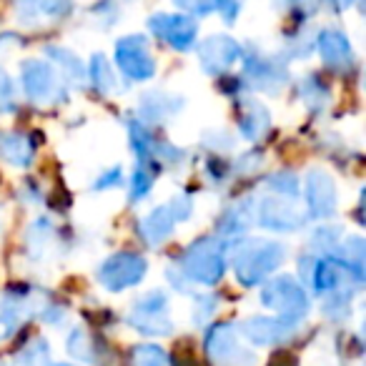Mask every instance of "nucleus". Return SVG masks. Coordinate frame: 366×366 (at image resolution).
Wrapping results in <instances>:
<instances>
[{"label":"nucleus","mask_w":366,"mask_h":366,"mask_svg":"<svg viewBox=\"0 0 366 366\" xmlns=\"http://www.w3.org/2000/svg\"><path fill=\"white\" fill-rule=\"evenodd\" d=\"M21 81L28 101L36 106H58L68 98L66 83L51 63L26 61L21 68Z\"/></svg>","instance_id":"7ed1b4c3"},{"label":"nucleus","mask_w":366,"mask_h":366,"mask_svg":"<svg viewBox=\"0 0 366 366\" xmlns=\"http://www.w3.org/2000/svg\"><path fill=\"white\" fill-rule=\"evenodd\" d=\"M173 229H176V219H173L168 206L153 209L151 214L143 216L141 224H138V234H141V239L146 241L151 249H156V246H161L166 239H171Z\"/></svg>","instance_id":"dca6fc26"},{"label":"nucleus","mask_w":366,"mask_h":366,"mask_svg":"<svg viewBox=\"0 0 366 366\" xmlns=\"http://www.w3.org/2000/svg\"><path fill=\"white\" fill-rule=\"evenodd\" d=\"M128 324L146 336H168L173 331L171 316H168V296L161 289L148 291L133 304Z\"/></svg>","instance_id":"423d86ee"},{"label":"nucleus","mask_w":366,"mask_h":366,"mask_svg":"<svg viewBox=\"0 0 366 366\" xmlns=\"http://www.w3.org/2000/svg\"><path fill=\"white\" fill-rule=\"evenodd\" d=\"M171 361V366H199L194 359H183V356H178V359H168Z\"/></svg>","instance_id":"72a5a7b5"},{"label":"nucleus","mask_w":366,"mask_h":366,"mask_svg":"<svg viewBox=\"0 0 366 366\" xmlns=\"http://www.w3.org/2000/svg\"><path fill=\"white\" fill-rule=\"evenodd\" d=\"M244 73L251 86L266 93H279V88L286 86V81H289V71H286L284 63H279L271 56H264L259 48H249L244 53Z\"/></svg>","instance_id":"9b49d317"},{"label":"nucleus","mask_w":366,"mask_h":366,"mask_svg":"<svg viewBox=\"0 0 366 366\" xmlns=\"http://www.w3.org/2000/svg\"><path fill=\"white\" fill-rule=\"evenodd\" d=\"M299 326L301 319H291V316H276V319L254 316V319L244 321L239 331L254 346H276L294 339L299 334Z\"/></svg>","instance_id":"9d476101"},{"label":"nucleus","mask_w":366,"mask_h":366,"mask_svg":"<svg viewBox=\"0 0 366 366\" xmlns=\"http://www.w3.org/2000/svg\"><path fill=\"white\" fill-rule=\"evenodd\" d=\"M148 31L171 46L173 51H191L196 46L199 26L191 16H176V13H156L148 18Z\"/></svg>","instance_id":"1a4fd4ad"},{"label":"nucleus","mask_w":366,"mask_h":366,"mask_svg":"<svg viewBox=\"0 0 366 366\" xmlns=\"http://www.w3.org/2000/svg\"><path fill=\"white\" fill-rule=\"evenodd\" d=\"M254 219L259 221V226L271 231H296L306 224V214L294 204V199L286 196H271V199H261V204H256Z\"/></svg>","instance_id":"f8f14e48"},{"label":"nucleus","mask_w":366,"mask_h":366,"mask_svg":"<svg viewBox=\"0 0 366 366\" xmlns=\"http://www.w3.org/2000/svg\"><path fill=\"white\" fill-rule=\"evenodd\" d=\"M261 304L266 309L276 311L279 316L301 319L309 311V294L296 279L279 276L274 281H266V286L261 289Z\"/></svg>","instance_id":"39448f33"},{"label":"nucleus","mask_w":366,"mask_h":366,"mask_svg":"<svg viewBox=\"0 0 366 366\" xmlns=\"http://www.w3.org/2000/svg\"><path fill=\"white\" fill-rule=\"evenodd\" d=\"M68 354L78 361H86V364H96L98 354H101V344L83 329H76L68 339Z\"/></svg>","instance_id":"412c9836"},{"label":"nucleus","mask_w":366,"mask_h":366,"mask_svg":"<svg viewBox=\"0 0 366 366\" xmlns=\"http://www.w3.org/2000/svg\"><path fill=\"white\" fill-rule=\"evenodd\" d=\"M46 53H48V56H51V61L56 63V66L63 71V76H66V81H76V83H81L83 78H86V66H83V63L78 61V58L73 56L71 51H66V48H56V46H51Z\"/></svg>","instance_id":"5701e85b"},{"label":"nucleus","mask_w":366,"mask_h":366,"mask_svg":"<svg viewBox=\"0 0 366 366\" xmlns=\"http://www.w3.org/2000/svg\"><path fill=\"white\" fill-rule=\"evenodd\" d=\"M269 189L276 191L279 196H289V199H294L296 194H299V178L294 176V173H274V176L269 178Z\"/></svg>","instance_id":"cd10ccee"},{"label":"nucleus","mask_w":366,"mask_h":366,"mask_svg":"<svg viewBox=\"0 0 366 366\" xmlns=\"http://www.w3.org/2000/svg\"><path fill=\"white\" fill-rule=\"evenodd\" d=\"M131 366H168V356L156 344H138L131 349Z\"/></svg>","instance_id":"bb28decb"},{"label":"nucleus","mask_w":366,"mask_h":366,"mask_svg":"<svg viewBox=\"0 0 366 366\" xmlns=\"http://www.w3.org/2000/svg\"><path fill=\"white\" fill-rule=\"evenodd\" d=\"M18 11L28 21L36 18H58L68 13V0H18Z\"/></svg>","instance_id":"aec40b11"},{"label":"nucleus","mask_w":366,"mask_h":366,"mask_svg":"<svg viewBox=\"0 0 366 366\" xmlns=\"http://www.w3.org/2000/svg\"><path fill=\"white\" fill-rule=\"evenodd\" d=\"M211 3H214V11H221L226 23H234L244 8V0H211Z\"/></svg>","instance_id":"7c9ffc66"},{"label":"nucleus","mask_w":366,"mask_h":366,"mask_svg":"<svg viewBox=\"0 0 366 366\" xmlns=\"http://www.w3.org/2000/svg\"><path fill=\"white\" fill-rule=\"evenodd\" d=\"M271 126V116L266 111V106H261L259 101H241L239 103V128L241 136L249 141H259Z\"/></svg>","instance_id":"6ab92c4d"},{"label":"nucleus","mask_w":366,"mask_h":366,"mask_svg":"<svg viewBox=\"0 0 366 366\" xmlns=\"http://www.w3.org/2000/svg\"><path fill=\"white\" fill-rule=\"evenodd\" d=\"M123 183V171L121 168H111V171H106L101 178L96 181V186L93 189L96 191H103V189H116V186H121Z\"/></svg>","instance_id":"473e14b6"},{"label":"nucleus","mask_w":366,"mask_h":366,"mask_svg":"<svg viewBox=\"0 0 366 366\" xmlns=\"http://www.w3.org/2000/svg\"><path fill=\"white\" fill-rule=\"evenodd\" d=\"M204 351L214 366H256V356L239 341L234 324H211Z\"/></svg>","instance_id":"20e7f679"},{"label":"nucleus","mask_w":366,"mask_h":366,"mask_svg":"<svg viewBox=\"0 0 366 366\" xmlns=\"http://www.w3.org/2000/svg\"><path fill=\"white\" fill-rule=\"evenodd\" d=\"M241 56V46L229 36H211L199 46L201 68L209 76H221L226 73Z\"/></svg>","instance_id":"4468645a"},{"label":"nucleus","mask_w":366,"mask_h":366,"mask_svg":"<svg viewBox=\"0 0 366 366\" xmlns=\"http://www.w3.org/2000/svg\"><path fill=\"white\" fill-rule=\"evenodd\" d=\"M16 111V86H13L11 76L0 68V116Z\"/></svg>","instance_id":"c85d7f7f"},{"label":"nucleus","mask_w":366,"mask_h":366,"mask_svg":"<svg viewBox=\"0 0 366 366\" xmlns=\"http://www.w3.org/2000/svg\"><path fill=\"white\" fill-rule=\"evenodd\" d=\"M251 219H254V209H251L249 204L234 206V209H229L224 214V219H221V224H219V231H221V234H226V236L241 234V231L249 226Z\"/></svg>","instance_id":"a878e982"},{"label":"nucleus","mask_w":366,"mask_h":366,"mask_svg":"<svg viewBox=\"0 0 366 366\" xmlns=\"http://www.w3.org/2000/svg\"><path fill=\"white\" fill-rule=\"evenodd\" d=\"M181 11H186L189 16H199V18H204V16H211L214 13V3L211 0H173Z\"/></svg>","instance_id":"c756f323"},{"label":"nucleus","mask_w":366,"mask_h":366,"mask_svg":"<svg viewBox=\"0 0 366 366\" xmlns=\"http://www.w3.org/2000/svg\"><path fill=\"white\" fill-rule=\"evenodd\" d=\"M181 108H183V98L171 96V93L153 91V93H148V96L141 98L138 116H141V123L151 126V123H158V121H163V118L176 116Z\"/></svg>","instance_id":"a211bd4d"},{"label":"nucleus","mask_w":366,"mask_h":366,"mask_svg":"<svg viewBox=\"0 0 366 366\" xmlns=\"http://www.w3.org/2000/svg\"><path fill=\"white\" fill-rule=\"evenodd\" d=\"M306 209L314 219H331L336 214V186L334 178L321 168L306 173L304 183Z\"/></svg>","instance_id":"ddd939ff"},{"label":"nucleus","mask_w":366,"mask_h":366,"mask_svg":"<svg viewBox=\"0 0 366 366\" xmlns=\"http://www.w3.org/2000/svg\"><path fill=\"white\" fill-rule=\"evenodd\" d=\"M286 259V249L279 241H244L234 251V271L236 279L244 286L264 284L266 276H271Z\"/></svg>","instance_id":"f257e3e1"},{"label":"nucleus","mask_w":366,"mask_h":366,"mask_svg":"<svg viewBox=\"0 0 366 366\" xmlns=\"http://www.w3.org/2000/svg\"><path fill=\"white\" fill-rule=\"evenodd\" d=\"M168 209H171V214L176 221L189 219V216L194 214V204H191L189 196H178V199H173L171 204H168Z\"/></svg>","instance_id":"2f4dec72"},{"label":"nucleus","mask_w":366,"mask_h":366,"mask_svg":"<svg viewBox=\"0 0 366 366\" xmlns=\"http://www.w3.org/2000/svg\"><path fill=\"white\" fill-rule=\"evenodd\" d=\"M116 63L123 76L136 83L151 81L153 73H156V61L151 56L148 41L143 36H138V33L121 38L116 43Z\"/></svg>","instance_id":"6e6552de"},{"label":"nucleus","mask_w":366,"mask_h":366,"mask_svg":"<svg viewBox=\"0 0 366 366\" xmlns=\"http://www.w3.org/2000/svg\"><path fill=\"white\" fill-rule=\"evenodd\" d=\"M178 264L186 279L201 286H216L226 274V244L214 236H204L183 251Z\"/></svg>","instance_id":"f03ea898"},{"label":"nucleus","mask_w":366,"mask_h":366,"mask_svg":"<svg viewBox=\"0 0 366 366\" xmlns=\"http://www.w3.org/2000/svg\"><path fill=\"white\" fill-rule=\"evenodd\" d=\"M301 98L311 111H324L329 106V88H326V83L319 81V76H309L301 83Z\"/></svg>","instance_id":"393cba45"},{"label":"nucleus","mask_w":366,"mask_h":366,"mask_svg":"<svg viewBox=\"0 0 366 366\" xmlns=\"http://www.w3.org/2000/svg\"><path fill=\"white\" fill-rule=\"evenodd\" d=\"M316 46H319V53H321V58H324V66L329 68V71H334V73L351 71V66H354V51H351L349 38H346L341 31H336V28L321 31Z\"/></svg>","instance_id":"2eb2a0df"},{"label":"nucleus","mask_w":366,"mask_h":366,"mask_svg":"<svg viewBox=\"0 0 366 366\" xmlns=\"http://www.w3.org/2000/svg\"><path fill=\"white\" fill-rule=\"evenodd\" d=\"M148 264L141 254L133 251H118V254L108 256L98 269V281L103 289L108 291H126L131 286L141 284V279L146 276Z\"/></svg>","instance_id":"0eeeda50"},{"label":"nucleus","mask_w":366,"mask_h":366,"mask_svg":"<svg viewBox=\"0 0 366 366\" xmlns=\"http://www.w3.org/2000/svg\"><path fill=\"white\" fill-rule=\"evenodd\" d=\"M88 78H91V83L96 86L98 93H111L116 88V76H113L111 63L106 61L103 53H96L91 58V63H88Z\"/></svg>","instance_id":"b1692460"},{"label":"nucleus","mask_w":366,"mask_h":366,"mask_svg":"<svg viewBox=\"0 0 366 366\" xmlns=\"http://www.w3.org/2000/svg\"><path fill=\"white\" fill-rule=\"evenodd\" d=\"M0 158L8 161L11 166L28 168L33 163V158H36V143L26 133H0Z\"/></svg>","instance_id":"f3484780"},{"label":"nucleus","mask_w":366,"mask_h":366,"mask_svg":"<svg viewBox=\"0 0 366 366\" xmlns=\"http://www.w3.org/2000/svg\"><path fill=\"white\" fill-rule=\"evenodd\" d=\"M156 173H158V163H138L136 166V171H133V176H131V183H128L133 204H138V201H143L151 194Z\"/></svg>","instance_id":"4be33fe9"}]
</instances>
